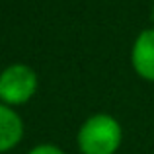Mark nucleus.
<instances>
[{"instance_id":"f257e3e1","label":"nucleus","mask_w":154,"mask_h":154,"mask_svg":"<svg viewBox=\"0 0 154 154\" xmlns=\"http://www.w3.org/2000/svg\"><path fill=\"white\" fill-rule=\"evenodd\" d=\"M121 143V127L109 115H94L78 133V146L84 154H113Z\"/></svg>"},{"instance_id":"f03ea898","label":"nucleus","mask_w":154,"mask_h":154,"mask_svg":"<svg viewBox=\"0 0 154 154\" xmlns=\"http://www.w3.org/2000/svg\"><path fill=\"white\" fill-rule=\"evenodd\" d=\"M37 88V76L26 64H12L0 74V98L6 103H26Z\"/></svg>"},{"instance_id":"7ed1b4c3","label":"nucleus","mask_w":154,"mask_h":154,"mask_svg":"<svg viewBox=\"0 0 154 154\" xmlns=\"http://www.w3.org/2000/svg\"><path fill=\"white\" fill-rule=\"evenodd\" d=\"M133 66L143 78L154 80V29H146L133 45Z\"/></svg>"},{"instance_id":"20e7f679","label":"nucleus","mask_w":154,"mask_h":154,"mask_svg":"<svg viewBox=\"0 0 154 154\" xmlns=\"http://www.w3.org/2000/svg\"><path fill=\"white\" fill-rule=\"evenodd\" d=\"M23 125L18 113L6 105H0V152L10 150L22 140Z\"/></svg>"},{"instance_id":"39448f33","label":"nucleus","mask_w":154,"mask_h":154,"mask_svg":"<svg viewBox=\"0 0 154 154\" xmlns=\"http://www.w3.org/2000/svg\"><path fill=\"white\" fill-rule=\"evenodd\" d=\"M29 154H64V152L60 150V148L53 146V144H39V146H35Z\"/></svg>"},{"instance_id":"423d86ee","label":"nucleus","mask_w":154,"mask_h":154,"mask_svg":"<svg viewBox=\"0 0 154 154\" xmlns=\"http://www.w3.org/2000/svg\"><path fill=\"white\" fill-rule=\"evenodd\" d=\"M152 20H154V10H152Z\"/></svg>"}]
</instances>
